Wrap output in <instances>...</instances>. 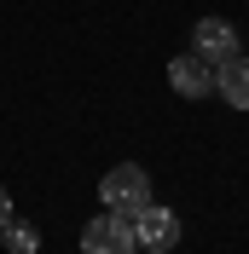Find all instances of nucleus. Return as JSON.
<instances>
[{"label": "nucleus", "mask_w": 249, "mask_h": 254, "mask_svg": "<svg viewBox=\"0 0 249 254\" xmlns=\"http://www.w3.org/2000/svg\"><path fill=\"white\" fill-rule=\"evenodd\" d=\"M99 196H105L110 214H127V220H133V214L151 202V179H145L139 162H122V168H110V174L99 179Z\"/></svg>", "instance_id": "f257e3e1"}, {"label": "nucleus", "mask_w": 249, "mask_h": 254, "mask_svg": "<svg viewBox=\"0 0 249 254\" xmlns=\"http://www.w3.org/2000/svg\"><path fill=\"white\" fill-rule=\"evenodd\" d=\"M81 254H139V237H133V220L127 214H99V220L81 225Z\"/></svg>", "instance_id": "f03ea898"}, {"label": "nucleus", "mask_w": 249, "mask_h": 254, "mask_svg": "<svg viewBox=\"0 0 249 254\" xmlns=\"http://www.w3.org/2000/svg\"><path fill=\"white\" fill-rule=\"evenodd\" d=\"M133 237H139V249H145V254H168L174 243H180V214H174V208L145 202L139 214H133Z\"/></svg>", "instance_id": "7ed1b4c3"}, {"label": "nucleus", "mask_w": 249, "mask_h": 254, "mask_svg": "<svg viewBox=\"0 0 249 254\" xmlns=\"http://www.w3.org/2000/svg\"><path fill=\"white\" fill-rule=\"evenodd\" d=\"M191 52H197L203 64H226V58L244 52V41H238V29L226 17H203L197 29H191Z\"/></svg>", "instance_id": "20e7f679"}, {"label": "nucleus", "mask_w": 249, "mask_h": 254, "mask_svg": "<svg viewBox=\"0 0 249 254\" xmlns=\"http://www.w3.org/2000/svg\"><path fill=\"white\" fill-rule=\"evenodd\" d=\"M168 87L180 98H209L215 93V64H203L197 52H180V58H168Z\"/></svg>", "instance_id": "39448f33"}, {"label": "nucleus", "mask_w": 249, "mask_h": 254, "mask_svg": "<svg viewBox=\"0 0 249 254\" xmlns=\"http://www.w3.org/2000/svg\"><path fill=\"white\" fill-rule=\"evenodd\" d=\"M215 93L232 104V110H249V58L238 52V58L215 64Z\"/></svg>", "instance_id": "423d86ee"}, {"label": "nucleus", "mask_w": 249, "mask_h": 254, "mask_svg": "<svg viewBox=\"0 0 249 254\" xmlns=\"http://www.w3.org/2000/svg\"><path fill=\"white\" fill-rule=\"evenodd\" d=\"M0 237H6V249H12V254H41V231H35L29 220H17V214L0 225Z\"/></svg>", "instance_id": "0eeeda50"}, {"label": "nucleus", "mask_w": 249, "mask_h": 254, "mask_svg": "<svg viewBox=\"0 0 249 254\" xmlns=\"http://www.w3.org/2000/svg\"><path fill=\"white\" fill-rule=\"evenodd\" d=\"M12 220V196H6V185H0V225Z\"/></svg>", "instance_id": "6e6552de"}]
</instances>
